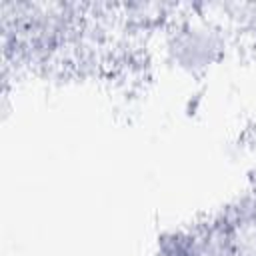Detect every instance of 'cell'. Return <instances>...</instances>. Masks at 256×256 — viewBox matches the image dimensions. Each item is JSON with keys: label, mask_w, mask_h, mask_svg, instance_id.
Returning <instances> with one entry per match:
<instances>
[{"label": "cell", "mask_w": 256, "mask_h": 256, "mask_svg": "<svg viewBox=\"0 0 256 256\" xmlns=\"http://www.w3.org/2000/svg\"><path fill=\"white\" fill-rule=\"evenodd\" d=\"M190 10L192 14L182 12L168 22L164 54L174 70L200 76L226 52V30L216 16L204 10V4L190 6Z\"/></svg>", "instance_id": "1"}]
</instances>
